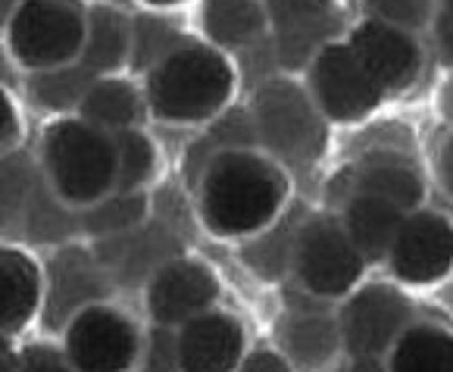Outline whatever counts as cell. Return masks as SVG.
Returning a JSON list of instances; mask_svg holds the SVG:
<instances>
[{
	"instance_id": "cell-43",
	"label": "cell",
	"mask_w": 453,
	"mask_h": 372,
	"mask_svg": "<svg viewBox=\"0 0 453 372\" xmlns=\"http://www.w3.org/2000/svg\"><path fill=\"white\" fill-rule=\"evenodd\" d=\"M10 347H13V345H10V338H7V335H0V353H4V351H10Z\"/></svg>"
},
{
	"instance_id": "cell-32",
	"label": "cell",
	"mask_w": 453,
	"mask_h": 372,
	"mask_svg": "<svg viewBox=\"0 0 453 372\" xmlns=\"http://www.w3.org/2000/svg\"><path fill=\"white\" fill-rule=\"evenodd\" d=\"M372 19L388 22L394 28H422L432 19V0H363Z\"/></svg>"
},
{
	"instance_id": "cell-14",
	"label": "cell",
	"mask_w": 453,
	"mask_h": 372,
	"mask_svg": "<svg viewBox=\"0 0 453 372\" xmlns=\"http://www.w3.org/2000/svg\"><path fill=\"white\" fill-rule=\"evenodd\" d=\"M179 372H234L244 357V326L232 313L207 310L175 332Z\"/></svg>"
},
{
	"instance_id": "cell-37",
	"label": "cell",
	"mask_w": 453,
	"mask_h": 372,
	"mask_svg": "<svg viewBox=\"0 0 453 372\" xmlns=\"http://www.w3.org/2000/svg\"><path fill=\"white\" fill-rule=\"evenodd\" d=\"M16 135H19V116H16V106L7 94L0 91V151H4Z\"/></svg>"
},
{
	"instance_id": "cell-24",
	"label": "cell",
	"mask_w": 453,
	"mask_h": 372,
	"mask_svg": "<svg viewBox=\"0 0 453 372\" xmlns=\"http://www.w3.org/2000/svg\"><path fill=\"white\" fill-rule=\"evenodd\" d=\"M203 35L216 47H241L254 44L266 32V13L257 0H203L200 10Z\"/></svg>"
},
{
	"instance_id": "cell-28",
	"label": "cell",
	"mask_w": 453,
	"mask_h": 372,
	"mask_svg": "<svg viewBox=\"0 0 453 372\" xmlns=\"http://www.w3.org/2000/svg\"><path fill=\"white\" fill-rule=\"evenodd\" d=\"M147 216V194L144 191H116L91 204V210L81 216L79 226L97 238L132 232Z\"/></svg>"
},
{
	"instance_id": "cell-25",
	"label": "cell",
	"mask_w": 453,
	"mask_h": 372,
	"mask_svg": "<svg viewBox=\"0 0 453 372\" xmlns=\"http://www.w3.org/2000/svg\"><path fill=\"white\" fill-rule=\"evenodd\" d=\"M303 213H307L303 206H294V210L285 213L281 220L269 222L263 232L250 235V244L244 247V263L250 266L260 279L275 282L291 269L294 238H297L300 222L307 220Z\"/></svg>"
},
{
	"instance_id": "cell-10",
	"label": "cell",
	"mask_w": 453,
	"mask_h": 372,
	"mask_svg": "<svg viewBox=\"0 0 453 372\" xmlns=\"http://www.w3.org/2000/svg\"><path fill=\"white\" fill-rule=\"evenodd\" d=\"M144 285L147 313L154 316L157 326L166 329L185 326L188 319L213 310L216 298H219V279L200 260L173 257Z\"/></svg>"
},
{
	"instance_id": "cell-16",
	"label": "cell",
	"mask_w": 453,
	"mask_h": 372,
	"mask_svg": "<svg viewBox=\"0 0 453 372\" xmlns=\"http://www.w3.org/2000/svg\"><path fill=\"white\" fill-rule=\"evenodd\" d=\"M173 257H179V235L169 232L163 222H141L132 232L100 238L97 247V263L119 269L122 282H147Z\"/></svg>"
},
{
	"instance_id": "cell-7",
	"label": "cell",
	"mask_w": 453,
	"mask_h": 372,
	"mask_svg": "<svg viewBox=\"0 0 453 372\" xmlns=\"http://www.w3.org/2000/svg\"><path fill=\"white\" fill-rule=\"evenodd\" d=\"M138 353V329L116 306L91 304L63 326V357L75 372H132Z\"/></svg>"
},
{
	"instance_id": "cell-38",
	"label": "cell",
	"mask_w": 453,
	"mask_h": 372,
	"mask_svg": "<svg viewBox=\"0 0 453 372\" xmlns=\"http://www.w3.org/2000/svg\"><path fill=\"white\" fill-rule=\"evenodd\" d=\"M338 372H385V366H381L379 360H354L350 357V363H344Z\"/></svg>"
},
{
	"instance_id": "cell-12",
	"label": "cell",
	"mask_w": 453,
	"mask_h": 372,
	"mask_svg": "<svg viewBox=\"0 0 453 372\" xmlns=\"http://www.w3.org/2000/svg\"><path fill=\"white\" fill-rule=\"evenodd\" d=\"M266 16L273 22L275 38L269 41L281 69L307 66L338 28L332 0H266Z\"/></svg>"
},
{
	"instance_id": "cell-11",
	"label": "cell",
	"mask_w": 453,
	"mask_h": 372,
	"mask_svg": "<svg viewBox=\"0 0 453 372\" xmlns=\"http://www.w3.org/2000/svg\"><path fill=\"white\" fill-rule=\"evenodd\" d=\"M391 273L407 285H432L450 273L453 238L450 222L432 210L407 213L388 251Z\"/></svg>"
},
{
	"instance_id": "cell-2",
	"label": "cell",
	"mask_w": 453,
	"mask_h": 372,
	"mask_svg": "<svg viewBox=\"0 0 453 372\" xmlns=\"http://www.w3.org/2000/svg\"><path fill=\"white\" fill-rule=\"evenodd\" d=\"M234 73L216 47L179 44L147 69L144 104L163 122H200L222 113Z\"/></svg>"
},
{
	"instance_id": "cell-40",
	"label": "cell",
	"mask_w": 453,
	"mask_h": 372,
	"mask_svg": "<svg viewBox=\"0 0 453 372\" xmlns=\"http://www.w3.org/2000/svg\"><path fill=\"white\" fill-rule=\"evenodd\" d=\"M441 182H444V188L450 191V144L441 147Z\"/></svg>"
},
{
	"instance_id": "cell-18",
	"label": "cell",
	"mask_w": 453,
	"mask_h": 372,
	"mask_svg": "<svg viewBox=\"0 0 453 372\" xmlns=\"http://www.w3.org/2000/svg\"><path fill=\"white\" fill-rule=\"evenodd\" d=\"M354 191L372 194V198L391 200L403 213H413L419 206L426 185L419 169L410 157H400L397 151H372L357 163L354 169Z\"/></svg>"
},
{
	"instance_id": "cell-6",
	"label": "cell",
	"mask_w": 453,
	"mask_h": 372,
	"mask_svg": "<svg viewBox=\"0 0 453 372\" xmlns=\"http://www.w3.org/2000/svg\"><path fill=\"white\" fill-rule=\"evenodd\" d=\"M291 269L313 298H344L363 279L366 260L357 253L338 220L310 216L300 222L291 251Z\"/></svg>"
},
{
	"instance_id": "cell-3",
	"label": "cell",
	"mask_w": 453,
	"mask_h": 372,
	"mask_svg": "<svg viewBox=\"0 0 453 372\" xmlns=\"http://www.w3.org/2000/svg\"><path fill=\"white\" fill-rule=\"evenodd\" d=\"M41 169L50 191L69 206H91L116 188L113 135L81 116H60L44 128Z\"/></svg>"
},
{
	"instance_id": "cell-27",
	"label": "cell",
	"mask_w": 453,
	"mask_h": 372,
	"mask_svg": "<svg viewBox=\"0 0 453 372\" xmlns=\"http://www.w3.org/2000/svg\"><path fill=\"white\" fill-rule=\"evenodd\" d=\"M69 204H63L50 185L44 182V175H38L28 191V200H26V213H22V229L32 235L35 241H60L66 238L69 232L81 229L75 222V216H69L66 210Z\"/></svg>"
},
{
	"instance_id": "cell-33",
	"label": "cell",
	"mask_w": 453,
	"mask_h": 372,
	"mask_svg": "<svg viewBox=\"0 0 453 372\" xmlns=\"http://www.w3.org/2000/svg\"><path fill=\"white\" fill-rule=\"evenodd\" d=\"M241 66H244V81L250 88L263 85L266 79H273L279 73V60H275V50H273V41L260 38L254 44L241 47Z\"/></svg>"
},
{
	"instance_id": "cell-20",
	"label": "cell",
	"mask_w": 453,
	"mask_h": 372,
	"mask_svg": "<svg viewBox=\"0 0 453 372\" xmlns=\"http://www.w3.org/2000/svg\"><path fill=\"white\" fill-rule=\"evenodd\" d=\"M279 347L281 357L291 363V369L313 372L319 366L332 363L341 351L338 319L326 313H291L279 322Z\"/></svg>"
},
{
	"instance_id": "cell-35",
	"label": "cell",
	"mask_w": 453,
	"mask_h": 372,
	"mask_svg": "<svg viewBox=\"0 0 453 372\" xmlns=\"http://www.w3.org/2000/svg\"><path fill=\"white\" fill-rule=\"evenodd\" d=\"M19 372H75L63 351L50 345H28L19 353Z\"/></svg>"
},
{
	"instance_id": "cell-36",
	"label": "cell",
	"mask_w": 453,
	"mask_h": 372,
	"mask_svg": "<svg viewBox=\"0 0 453 372\" xmlns=\"http://www.w3.org/2000/svg\"><path fill=\"white\" fill-rule=\"evenodd\" d=\"M234 372H294V369L279 351H266V347H260V351L244 353L241 363L234 366Z\"/></svg>"
},
{
	"instance_id": "cell-22",
	"label": "cell",
	"mask_w": 453,
	"mask_h": 372,
	"mask_svg": "<svg viewBox=\"0 0 453 372\" xmlns=\"http://www.w3.org/2000/svg\"><path fill=\"white\" fill-rule=\"evenodd\" d=\"M144 113V97L141 91L126 79L116 75H104L94 79L88 88L85 100L79 104V116L91 126L104 128V132H122V128H134Z\"/></svg>"
},
{
	"instance_id": "cell-15",
	"label": "cell",
	"mask_w": 453,
	"mask_h": 372,
	"mask_svg": "<svg viewBox=\"0 0 453 372\" xmlns=\"http://www.w3.org/2000/svg\"><path fill=\"white\" fill-rule=\"evenodd\" d=\"M107 269L85 251H63L47 273V322L66 326L79 310L107 298Z\"/></svg>"
},
{
	"instance_id": "cell-9",
	"label": "cell",
	"mask_w": 453,
	"mask_h": 372,
	"mask_svg": "<svg viewBox=\"0 0 453 372\" xmlns=\"http://www.w3.org/2000/svg\"><path fill=\"white\" fill-rule=\"evenodd\" d=\"M413 319L407 294L391 285H366L344 304L338 316L341 347L354 360H379L391 351Z\"/></svg>"
},
{
	"instance_id": "cell-13",
	"label": "cell",
	"mask_w": 453,
	"mask_h": 372,
	"mask_svg": "<svg viewBox=\"0 0 453 372\" xmlns=\"http://www.w3.org/2000/svg\"><path fill=\"white\" fill-rule=\"evenodd\" d=\"M350 50L363 63L372 81L385 91H407L422 69V50L416 38L388 22L366 19L350 35Z\"/></svg>"
},
{
	"instance_id": "cell-29",
	"label": "cell",
	"mask_w": 453,
	"mask_h": 372,
	"mask_svg": "<svg viewBox=\"0 0 453 372\" xmlns=\"http://www.w3.org/2000/svg\"><path fill=\"white\" fill-rule=\"evenodd\" d=\"M116 144V188L113 191H141L157 169V151L154 141L138 128H122L113 132Z\"/></svg>"
},
{
	"instance_id": "cell-23",
	"label": "cell",
	"mask_w": 453,
	"mask_h": 372,
	"mask_svg": "<svg viewBox=\"0 0 453 372\" xmlns=\"http://www.w3.org/2000/svg\"><path fill=\"white\" fill-rule=\"evenodd\" d=\"M385 372H453L450 332L432 322L407 326L388 351Z\"/></svg>"
},
{
	"instance_id": "cell-19",
	"label": "cell",
	"mask_w": 453,
	"mask_h": 372,
	"mask_svg": "<svg viewBox=\"0 0 453 372\" xmlns=\"http://www.w3.org/2000/svg\"><path fill=\"white\" fill-rule=\"evenodd\" d=\"M407 213L394 206L391 200L372 198V194L354 191L344 200V216H341V229L350 238L363 260H385L394 244L400 222Z\"/></svg>"
},
{
	"instance_id": "cell-39",
	"label": "cell",
	"mask_w": 453,
	"mask_h": 372,
	"mask_svg": "<svg viewBox=\"0 0 453 372\" xmlns=\"http://www.w3.org/2000/svg\"><path fill=\"white\" fill-rule=\"evenodd\" d=\"M0 372H19V351H4L0 353Z\"/></svg>"
},
{
	"instance_id": "cell-4",
	"label": "cell",
	"mask_w": 453,
	"mask_h": 372,
	"mask_svg": "<svg viewBox=\"0 0 453 372\" xmlns=\"http://www.w3.org/2000/svg\"><path fill=\"white\" fill-rule=\"evenodd\" d=\"M250 122L257 144L291 169H310L328 147V122L316 110L310 91L291 79L273 75L254 88Z\"/></svg>"
},
{
	"instance_id": "cell-1",
	"label": "cell",
	"mask_w": 453,
	"mask_h": 372,
	"mask_svg": "<svg viewBox=\"0 0 453 372\" xmlns=\"http://www.w3.org/2000/svg\"><path fill=\"white\" fill-rule=\"evenodd\" d=\"M200 220L219 238H250L279 220L288 179L254 151H219L197 182Z\"/></svg>"
},
{
	"instance_id": "cell-31",
	"label": "cell",
	"mask_w": 453,
	"mask_h": 372,
	"mask_svg": "<svg viewBox=\"0 0 453 372\" xmlns=\"http://www.w3.org/2000/svg\"><path fill=\"white\" fill-rule=\"evenodd\" d=\"M179 44H185V41H181V32L173 22L160 19V16H138L132 22V53H128V60L138 69H150Z\"/></svg>"
},
{
	"instance_id": "cell-34",
	"label": "cell",
	"mask_w": 453,
	"mask_h": 372,
	"mask_svg": "<svg viewBox=\"0 0 453 372\" xmlns=\"http://www.w3.org/2000/svg\"><path fill=\"white\" fill-rule=\"evenodd\" d=\"M144 372H179V347H175V329L157 326L147 345Z\"/></svg>"
},
{
	"instance_id": "cell-41",
	"label": "cell",
	"mask_w": 453,
	"mask_h": 372,
	"mask_svg": "<svg viewBox=\"0 0 453 372\" xmlns=\"http://www.w3.org/2000/svg\"><path fill=\"white\" fill-rule=\"evenodd\" d=\"M16 4H19V0H0V16H10V13H13Z\"/></svg>"
},
{
	"instance_id": "cell-26",
	"label": "cell",
	"mask_w": 453,
	"mask_h": 372,
	"mask_svg": "<svg viewBox=\"0 0 453 372\" xmlns=\"http://www.w3.org/2000/svg\"><path fill=\"white\" fill-rule=\"evenodd\" d=\"M94 79L97 75L88 73L79 60L50 69H35V73H28V97L41 110H50V113H73V110H79L81 100H85Z\"/></svg>"
},
{
	"instance_id": "cell-21",
	"label": "cell",
	"mask_w": 453,
	"mask_h": 372,
	"mask_svg": "<svg viewBox=\"0 0 453 372\" xmlns=\"http://www.w3.org/2000/svg\"><path fill=\"white\" fill-rule=\"evenodd\" d=\"M132 53V22L113 7H91L85 13V41L79 63L97 79L119 73Z\"/></svg>"
},
{
	"instance_id": "cell-42",
	"label": "cell",
	"mask_w": 453,
	"mask_h": 372,
	"mask_svg": "<svg viewBox=\"0 0 453 372\" xmlns=\"http://www.w3.org/2000/svg\"><path fill=\"white\" fill-rule=\"evenodd\" d=\"M150 7H173V4H181V0H144Z\"/></svg>"
},
{
	"instance_id": "cell-8",
	"label": "cell",
	"mask_w": 453,
	"mask_h": 372,
	"mask_svg": "<svg viewBox=\"0 0 453 372\" xmlns=\"http://www.w3.org/2000/svg\"><path fill=\"white\" fill-rule=\"evenodd\" d=\"M310 97L326 122H357L381 104V88L350 44H322L310 60Z\"/></svg>"
},
{
	"instance_id": "cell-17",
	"label": "cell",
	"mask_w": 453,
	"mask_h": 372,
	"mask_svg": "<svg viewBox=\"0 0 453 372\" xmlns=\"http://www.w3.org/2000/svg\"><path fill=\"white\" fill-rule=\"evenodd\" d=\"M44 300L41 269L26 251L0 244V335H16L28 326Z\"/></svg>"
},
{
	"instance_id": "cell-30",
	"label": "cell",
	"mask_w": 453,
	"mask_h": 372,
	"mask_svg": "<svg viewBox=\"0 0 453 372\" xmlns=\"http://www.w3.org/2000/svg\"><path fill=\"white\" fill-rule=\"evenodd\" d=\"M35 179H38V173H35L32 159L26 153L0 157V229L22 222V213H26V200Z\"/></svg>"
},
{
	"instance_id": "cell-5",
	"label": "cell",
	"mask_w": 453,
	"mask_h": 372,
	"mask_svg": "<svg viewBox=\"0 0 453 372\" xmlns=\"http://www.w3.org/2000/svg\"><path fill=\"white\" fill-rule=\"evenodd\" d=\"M81 41L85 13L69 0H19L7 16L10 53L28 73L79 60Z\"/></svg>"
}]
</instances>
